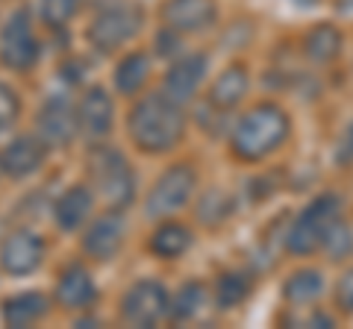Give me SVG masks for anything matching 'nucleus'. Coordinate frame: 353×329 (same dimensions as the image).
I'll use <instances>...</instances> for the list:
<instances>
[{
  "mask_svg": "<svg viewBox=\"0 0 353 329\" xmlns=\"http://www.w3.org/2000/svg\"><path fill=\"white\" fill-rule=\"evenodd\" d=\"M127 136L148 156H162L174 150L185 136L183 103H176L165 92L141 94L127 112Z\"/></svg>",
  "mask_w": 353,
  "mask_h": 329,
  "instance_id": "1",
  "label": "nucleus"
},
{
  "mask_svg": "<svg viewBox=\"0 0 353 329\" xmlns=\"http://www.w3.org/2000/svg\"><path fill=\"white\" fill-rule=\"evenodd\" d=\"M292 133V120L277 103H256L236 120L230 133V150L241 162H262L277 153Z\"/></svg>",
  "mask_w": 353,
  "mask_h": 329,
  "instance_id": "2",
  "label": "nucleus"
},
{
  "mask_svg": "<svg viewBox=\"0 0 353 329\" xmlns=\"http://www.w3.org/2000/svg\"><path fill=\"white\" fill-rule=\"evenodd\" d=\"M88 185L94 194L109 206V209H121L136 200V171L127 162V156L115 147L97 145L88 156Z\"/></svg>",
  "mask_w": 353,
  "mask_h": 329,
  "instance_id": "3",
  "label": "nucleus"
},
{
  "mask_svg": "<svg viewBox=\"0 0 353 329\" xmlns=\"http://www.w3.org/2000/svg\"><path fill=\"white\" fill-rule=\"evenodd\" d=\"M339 217H341L339 194H330V191L318 194L292 221L289 233H285V250H289L292 256H312L318 247H324V238Z\"/></svg>",
  "mask_w": 353,
  "mask_h": 329,
  "instance_id": "4",
  "label": "nucleus"
},
{
  "mask_svg": "<svg viewBox=\"0 0 353 329\" xmlns=\"http://www.w3.org/2000/svg\"><path fill=\"white\" fill-rule=\"evenodd\" d=\"M141 24H145V12L139 3H115L106 9H97L94 21L85 30V39L97 53H115L121 45L139 36Z\"/></svg>",
  "mask_w": 353,
  "mask_h": 329,
  "instance_id": "5",
  "label": "nucleus"
},
{
  "mask_svg": "<svg viewBox=\"0 0 353 329\" xmlns=\"http://www.w3.org/2000/svg\"><path fill=\"white\" fill-rule=\"evenodd\" d=\"M194 189H197V171L192 164L176 162L171 168H165L145 197V217H150V221H165V217L176 215L192 200Z\"/></svg>",
  "mask_w": 353,
  "mask_h": 329,
  "instance_id": "6",
  "label": "nucleus"
},
{
  "mask_svg": "<svg viewBox=\"0 0 353 329\" xmlns=\"http://www.w3.org/2000/svg\"><path fill=\"white\" fill-rule=\"evenodd\" d=\"M39 56H41V41L32 32V12L27 6H21L6 18L3 30H0V62L9 71L24 74L39 62Z\"/></svg>",
  "mask_w": 353,
  "mask_h": 329,
  "instance_id": "7",
  "label": "nucleus"
},
{
  "mask_svg": "<svg viewBox=\"0 0 353 329\" xmlns=\"http://www.w3.org/2000/svg\"><path fill=\"white\" fill-rule=\"evenodd\" d=\"M168 309H171V297L165 291V285L159 279H139L124 291L118 315L127 326L148 329L157 326L162 317H168Z\"/></svg>",
  "mask_w": 353,
  "mask_h": 329,
  "instance_id": "8",
  "label": "nucleus"
},
{
  "mask_svg": "<svg viewBox=\"0 0 353 329\" xmlns=\"http://www.w3.org/2000/svg\"><path fill=\"white\" fill-rule=\"evenodd\" d=\"M36 136L50 150H65L74 145L80 136V118H77V106L65 94H53L41 103L36 115Z\"/></svg>",
  "mask_w": 353,
  "mask_h": 329,
  "instance_id": "9",
  "label": "nucleus"
},
{
  "mask_svg": "<svg viewBox=\"0 0 353 329\" xmlns=\"http://www.w3.org/2000/svg\"><path fill=\"white\" fill-rule=\"evenodd\" d=\"M44 256H48V244L32 229H12L0 241V268L9 277H30L32 270L41 268Z\"/></svg>",
  "mask_w": 353,
  "mask_h": 329,
  "instance_id": "10",
  "label": "nucleus"
},
{
  "mask_svg": "<svg viewBox=\"0 0 353 329\" xmlns=\"http://www.w3.org/2000/svg\"><path fill=\"white\" fill-rule=\"evenodd\" d=\"M127 238V221L121 209H109L94 217L83 233V253L92 262H112Z\"/></svg>",
  "mask_w": 353,
  "mask_h": 329,
  "instance_id": "11",
  "label": "nucleus"
},
{
  "mask_svg": "<svg viewBox=\"0 0 353 329\" xmlns=\"http://www.w3.org/2000/svg\"><path fill=\"white\" fill-rule=\"evenodd\" d=\"M77 118H80V138L88 147L103 145L106 136L112 133V120H115V103L106 94L103 85H92L80 106H77Z\"/></svg>",
  "mask_w": 353,
  "mask_h": 329,
  "instance_id": "12",
  "label": "nucleus"
},
{
  "mask_svg": "<svg viewBox=\"0 0 353 329\" xmlns=\"http://www.w3.org/2000/svg\"><path fill=\"white\" fill-rule=\"evenodd\" d=\"M162 21L165 27L176 30L180 36L203 32L218 21V3L215 0H165Z\"/></svg>",
  "mask_w": 353,
  "mask_h": 329,
  "instance_id": "13",
  "label": "nucleus"
},
{
  "mask_svg": "<svg viewBox=\"0 0 353 329\" xmlns=\"http://www.w3.org/2000/svg\"><path fill=\"white\" fill-rule=\"evenodd\" d=\"M206 53H185V56L174 59L171 68L165 71V80H162V92L174 97L176 103H189L192 97L201 89L203 76H206Z\"/></svg>",
  "mask_w": 353,
  "mask_h": 329,
  "instance_id": "14",
  "label": "nucleus"
},
{
  "mask_svg": "<svg viewBox=\"0 0 353 329\" xmlns=\"http://www.w3.org/2000/svg\"><path fill=\"white\" fill-rule=\"evenodd\" d=\"M48 145L39 136H15L9 145L0 150V164H3L6 177L12 180H24L30 173H36L44 159H48Z\"/></svg>",
  "mask_w": 353,
  "mask_h": 329,
  "instance_id": "15",
  "label": "nucleus"
},
{
  "mask_svg": "<svg viewBox=\"0 0 353 329\" xmlns=\"http://www.w3.org/2000/svg\"><path fill=\"white\" fill-rule=\"evenodd\" d=\"M57 303L62 306V309L68 312H85L92 309V303L97 300V285L92 279V273H88L80 262H74V265H68L59 279H57Z\"/></svg>",
  "mask_w": 353,
  "mask_h": 329,
  "instance_id": "16",
  "label": "nucleus"
},
{
  "mask_svg": "<svg viewBox=\"0 0 353 329\" xmlns=\"http://www.w3.org/2000/svg\"><path fill=\"white\" fill-rule=\"evenodd\" d=\"M94 209V189L92 185H71L57 203H53V221L62 233H77Z\"/></svg>",
  "mask_w": 353,
  "mask_h": 329,
  "instance_id": "17",
  "label": "nucleus"
},
{
  "mask_svg": "<svg viewBox=\"0 0 353 329\" xmlns=\"http://www.w3.org/2000/svg\"><path fill=\"white\" fill-rule=\"evenodd\" d=\"M48 312H50V300L41 291H21L3 300L0 321H3V326H12V329H27L32 323L44 321Z\"/></svg>",
  "mask_w": 353,
  "mask_h": 329,
  "instance_id": "18",
  "label": "nucleus"
},
{
  "mask_svg": "<svg viewBox=\"0 0 353 329\" xmlns=\"http://www.w3.org/2000/svg\"><path fill=\"white\" fill-rule=\"evenodd\" d=\"M250 92V74L245 65H230V68L212 83V89L206 94V103L221 109V112H230L236 109Z\"/></svg>",
  "mask_w": 353,
  "mask_h": 329,
  "instance_id": "19",
  "label": "nucleus"
},
{
  "mask_svg": "<svg viewBox=\"0 0 353 329\" xmlns=\"http://www.w3.org/2000/svg\"><path fill=\"white\" fill-rule=\"evenodd\" d=\"M192 247V233L185 224H176V221H159V226L153 229V235L148 241V250L159 259H180L185 250Z\"/></svg>",
  "mask_w": 353,
  "mask_h": 329,
  "instance_id": "20",
  "label": "nucleus"
},
{
  "mask_svg": "<svg viewBox=\"0 0 353 329\" xmlns=\"http://www.w3.org/2000/svg\"><path fill=\"white\" fill-rule=\"evenodd\" d=\"M150 53L145 50H130L124 59L118 62L115 68V89L124 97H136L141 89H145L148 76H150Z\"/></svg>",
  "mask_w": 353,
  "mask_h": 329,
  "instance_id": "21",
  "label": "nucleus"
},
{
  "mask_svg": "<svg viewBox=\"0 0 353 329\" xmlns=\"http://www.w3.org/2000/svg\"><path fill=\"white\" fill-rule=\"evenodd\" d=\"M341 45H345V39H341V32L333 24H318V27H312L306 32L303 53H306L309 62L330 65L341 53Z\"/></svg>",
  "mask_w": 353,
  "mask_h": 329,
  "instance_id": "22",
  "label": "nucleus"
},
{
  "mask_svg": "<svg viewBox=\"0 0 353 329\" xmlns=\"http://www.w3.org/2000/svg\"><path fill=\"white\" fill-rule=\"evenodd\" d=\"M324 291V273L315 268L294 270L289 279L283 282V300L289 306H309L321 297Z\"/></svg>",
  "mask_w": 353,
  "mask_h": 329,
  "instance_id": "23",
  "label": "nucleus"
},
{
  "mask_svg": "<svg viewBox=\"0 0 353 329\" xmlns=\"http://www.w3.org/2000/svg\"><path fill=\"white\" fill-rule=\"evenodd\" d=\"M250 277L241 270H227L221 273L218 282H215V303L218 309H236V306H241L248 300L250 294Z\"/></svg>",
  "mask_w": 353,
  "mask_h": 329,
  "instance_id": "24",
  "label": "nucleus"
},
{
  "mask_svg": "<svg viewBox=\"0 0 353 329\" xmlns=\"http://www.w3.org/2000/svg\"><path fill=\"white\" fill-rule=\"evenodd\" d=\"M203 300H206V288L197 279L185 282L180 291L171 297V309H168V317L174 323H183V321H192V317L203 309Z\"/></svg>",
  "mask_w": 353,
  "mask_h": 329,
  "instance_id": "25",
  "label": "nucleus"
},
{
  "mask_svg": "<svg viewBox=\"0 0 353 329\" xmlns=\"http://www.w3.org/2000/svg\"><path fill=\"white\" fill-rule=\"evenodd\" d=\"M80 0H39V15L50 30L65 27L77 15Z\"/></svg>",
  "mask_w": 353,
  "mask_h": 329,
  "instance_id": "26",
  "label": "nucleus"
},
{
  "mask_svg": "<svg viewBox=\"0 0 353 329\" xmlns=\"http://www.w3.org/2000/svg\"><path fill=\"white\" fill-rule=\"evenodd\" d=\"M324 250L330 253V259H345V256H350V250H353V229H350V224L347 221H339L333 224V229L327 233V238H324Z\"/></svg>",
  "mask_w": 353,
  "mask_h": 329,
  "instance_id": "27",
  "label": "nucleus"
},
{
  "mask_svg": "<svg viewBox=\"0 0 353 329\" xmlns=\"http://www.w3.org/2000/svg\"><path fill=\"white\" fill-rule=\"evenodd\" d=\"M227 215H230V200H227V194H221V191H209L201 197V203H197V217L206 224H221Z\"/></svg>",
  "mask_w": 353,
  "mask_h": 329,
  "instance_id": "28",
  "label": "nucleus"
},
{
  "mask_svg": "<svg viewBox=\"0 0 353 329\" xmlns=\"http://www.w3.org/2000/svg\"><path fill=\"white\" fill-rule=\"evenodd\" d=\"M18 115H21V97L15 94L12 85L0 83V136H3L6 129H12Z\"/></svg>",
  "mask_w": 353,
  "mask_h": 329,
  "instance_id": "29",
  "label": "nucleus"
},
{
  "mask_svg": "<svg viewBox=\"0 0 353 329\" xmlns=\"http://www.w3.org/2000/svg\"><path fill=\"white\" fill-rule=\"evenodd\" d=\"M157 56H165V59H174L176 53H180V32L171 30V27H165L157 32Z\"/></svg>",
  "mask_w": 353,
  "mask_h": 329,
  "instance_id": "30",
  "label": "nucleus"
},
{
  "mask_svg": "<svg viewBox=\"0 0 353 329\" xmlns=\"http://www.w3.org/2000/svg\"><path fill=\"white\" fill-rule=\"evenodd\" d=\"M336 306L345 315H353V268L345 270L339 277V285H336Z\"/></svg>",
  "mask_w": 353,
  "mask_h": 329,
  "instance_id": "31",
  "label": "nucleus"
},
{
  "mask_svg": "<svg viewBox=\"0 0 353 329\" xmlns=\"http://www.w3.org/2000/svg\"><path fill=\"white\" fill-rule=\"evenodd\" d=\"M336 159H339V164H353V124L345 129V136L339 141Z\"/></svg>",
  "mask_w": 353,
  "mask_h": 329,
  "instance_id": "32",
  "label": "nucleus"
},
{
  "mask_svg": "<svg viewBox=\"0 0 353 329\" xmlns=\"http://www.w3.org/2000/svg\"><path fill=\"white\" fill-rule=\"evenodd\" d=\"M309 323H312V326H318V323H321V326H333L336 321H333V317H330V315L318 312V315H312V317H309Z\"/></svg>",
  "mask_w": 353,
  "mask_h": 329,
  "instance_id": "33",
  "label": "nucleus"
},
{
  "mask_svg": "<svg viewBox=\"0 0 353 329\" xmlns=\"http://www.w3.org/2000/svg\"><path fill=\"white\" fill-rule=\"evenodd\" d=\"M83 3H88V6H94V9H106V6L124 3V0H83Z\"/></svg>",
  "mask_w": 353,
  "mask_h": 329,
  "instance_id": "34",
  "label": "nucleus"
},
{
  "mask_svg": "<svg viewBox=\"0 0 353 329\" xmlns=\"http://www.w3.org/2000/svg\"><path fill=\"white\" fill-rule=\"evenodd\" d=\"M77 326H97V321H94V317H80Z\"/></svg>",
  "mask_w": 353,
  "mask_h": 329,
  "instance_id": "35",
  "label": "nucleus"
},
{
  "mask_svg": "<svg viewBox=\"0 0 353 329\" xmlns=\"http://www.w3.org/2000/svg\"><path fill=\"white\" fill-rule=\"evenodd\" d=\"M294 3L306 9V6H315V3H321V0H294Z\"/></svg>",
  "mask_w": 353,
  "mask_h": 329,
  "instance_id": "36",
  "label": "nucleus"
},
{
  "mask_svg": "<svg viewBox=\"0 0 353 329\" xmlns=\"http://www.w3.org/2000/svg\"><path fill=\"white\" fill-rule=\"evenodd\" d=\"M6 177V171H3V164H0V180H3Z\"/></svg>",
  "mask_w": 353,
  "mask_h": 329,
  "instance_id": "37",
  "label": "nucleus"
}]
</instances>
